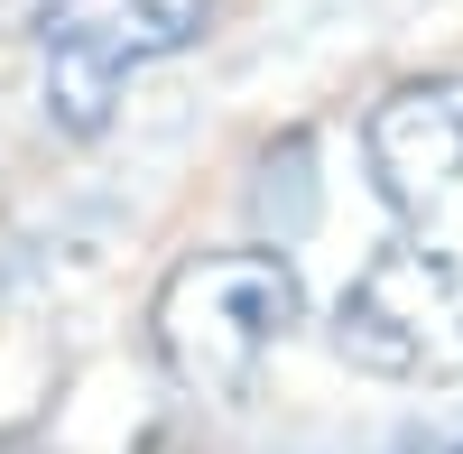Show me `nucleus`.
I'll return each mask as SVG.
<instances>
[{
	"label": "nucleus",
	"instance_id": "f257e3e1",
	"mask_svg": "<svg viewBox=\"0 0 463 454\" xmlns=\"http://www.w3.org/2000/svg\"><path fill=\"white\" fill-rule=\"evenodd\" d=\"M390 241L334 307V353L380 381L463 371V74L399 84L362 121Z\"/></svg>",
	"mask_w": 463,
	"mask_h": 454
},
{
	"label": "nucleus",
	"instance_id": "f03ea898",
	"mask_svg": "<svg viewBox=\"0 0 463 454\" xmlns=\"http://www.w3.org/2000/svg\"><path fill=\"white\" fill-rule=\"evenodd\" d=\"M297 307H306V288L279 251H195L167 270L148 334H158V362L195 399H250L269 353L288 344Z\"/></svg>",
	"mask_w": 463,
	"mask_h": 454
},
{
	"label": "nucleus",
	"instance_id": "7ed1b4c3",
	"mask_svg": "<svg viewBox=\"0 0 463 454\" xmlns=\"http://www.w3.org/2000/svg\"><path fill=\"white\" fill-rule=\"evenodd\" d=\"M213 0H47L37 10V65H47V121L65 139H102L121 93L148 65L204 37Z\"/></svg>",
	"mask_w": 463,
	"mask_h": 454
},
{
	"label": "nucleus",
	"instance_id": "20e7f679",
	"mask_svg": "<svg viewBox=\"0 0 463 454\" xmlns=\"http://www.w3.org/2000/svg\"><path fill=\"white\" fill-rule=\"evenodd\" d=\"M454 454H463V445H454Z\"/></svg>",
	"mask_w": 463,
	"mask_h": 454
}]
</instances>
